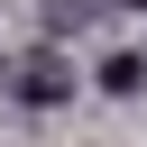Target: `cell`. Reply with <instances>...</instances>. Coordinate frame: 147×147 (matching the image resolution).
<instances>
[{
	"label": "cell",
	"mask_w": 147,
	"mask_h": 147,
	"mask_svg": "<svg viewBox=\"0 0 147 147\" xmlns=\"http://www.w3.org/2000/svg\"><path fill=\"white\" fill-rule=\"evenodd\" d=\"M138 83H147V55H101V92H119V101H129Z\"/></svg>",
	"instance_id": "1"
},
{
	"label": "cell",
	"mask_w": 147,
	"mask_h": 147,
	"mask_svg": "<svg viewBox=\"0 0 147 147\" xmlns=\"http://www.w3.org/2000/svg\"><path fill=\"white\" fill-rule=\"evenodd\" d=\"M18 92H28V101H55V92H64V64H28V83H18Z\"/></svg>",
	"instance_id": "2"
}]
</instances>
